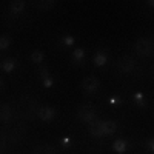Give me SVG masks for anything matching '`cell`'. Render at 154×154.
I'll list each match as a JSON object with an SVG mask.
<instances>
[{"label":"cell","instance_id":"26","mask_svg":"<svg viewBox=\"0 0 154 154\" xmlns=\"http://www.w3.org/2000/svg\"><path fill=\"white\" fill-rule=\"evenodd\" d=\"M148 149L154 151V140H149V142H148Z\"/></svg>","mask_w":154,"mask_h":154},{"label":"cell","instance_id":"25","mask_svg":"<svg viewBox=\"0 0 154 154\" xmlns=\"http://www.w3.org/2000/svg\"><path fill=\"white\" fill-rule=\"evenodd\" d=\"M109 102H111V105H119V103H120V99H119V97H112Z\"/></svg>","mask_w":154,"mask_h":154},{"label":"cell","instance_id":"21","mask_svg":"<svg viewBox=\"0 0 154 154\" xmlns=\"http://www.w3.org/2000/svg\"><path fill=\"white\" fill-rule=\"evenodd\" d=\"M5 149H6V139L3 134H0V154H3Z\"/></svg>","mask_w":154,"mask_h":154},{"label":"cell","instance_id":"10","mask_svg":"<svg viewBox=\"0 0 154 154\" xmlns=\"http://www.w3.org/2000/svg\"><path fill=\"white\" fill-rule=\"evenodd\" d=\"M32 154H56V151H54L53 146L43 143V145H37V146L34 148Z\"/></svg>","mask_w":154,"mask_h":154},{"label":"cell","instance_id":"11","mask_svg":"<svg viewBox=\"0 0 154 154\" xmlns=\"http://www.w3.org/2000/svg\"><path fill=\"white\" fill-rule=\"evenodd\" d=\"M89 134L94 137H102L103 131H102V122H94L89 125Z\"/></svg>","mask_w":154,"mask_h":154},{"label":"cell","instance_id":"14","mask_svg":"<svg viewBox=\"0 0 154 154\" xmlns=\"http://www.w3.org/2000/svg\"><path fill=\"white\" fill-rule=\"evenodd\" d=\"M23 9H25V2H14L11 5V14L17 16V14H20Z\"/></svg>","mask_w":154,"mask_h":154},{"label":"cell","instance_id":"6","mask_svg":"<svg viewBox=\"0 0 154 154\" xmlns=\"http://www.w3.org/2000/svg\"><path fill=\"white\" fill-rule=\"evenodd\" d=\"M37 116L43 122H51V120L54 119V116H56V111H54V108L45 105V106H40V108L37 109Z\"/></svg>","mask_w":154,"mask_h":154},{"label":"cell","instance_id":"16","mask_svg":"<svg viewBox=\"0 0 154 154\" xmlns=\"http://www.w3.org/2000/svg\"><path fill=\"white\" fill-rule=\"evenodd\" d=\"M31 60H32L34 63H40V62L43 60V54L40 53V51H34V53L31 54Z\"/></svg>","mask_w":154,"mask_h":154},{"label":"cell","instance_id":"4","mask_svg":"<svg viewBox=\"0 0 154 154\" xmlns=\"http://www.w3.org/2000/svg\"><path fill=\"white\" fill-rule=\"evenodd\" d=\"M3 136H5L6 140H9V142H16L17 143V142H20L22 137L25 136V128L16 125V126H12V128H8L6 131H3Z\"/></svg>","mask_w":154,"mask_h":154},{"label":"cell","instance_id":"9","mask_svg":"<svg viewBox=\"0 0 154 154\" xmlns=\"http://www.w3.org/2000/svg\"><path fill=\"white\" fill-rule=\"evenodd\" d=\"M116 130H117V125H116L114 122H111V120L102 122V131H103V136H109V134L116 133Z\"/></svg>","mask_w":154,"mask_h":154},{"label":"cell","instance_id":"12","mask_svg":"<svg viewBox=\"0 0 154 154\" xmlns=\"http://www.w3.org/2000/svg\"><path fill=\"white\" fill-rule=\"evenodd\" d=\"M126 148H128V143L125 142V140H122V139L116 140V142L112 143V149H114L116 152H119V154L125 152V151H126Z\"/></svg>","mask_w":154,"mask_h":154},{"label":"cell","instance_id":"27","mask_svg":"<svg viewBox=\"0 0 154 154\" xmlns=\"http://www.w3.org/2000/svg\"><path fill=\"white\" fill-rule=\"evenodd\" d=\"M148 3H149V6H152V8H154V0H151V2H148Z\"/></svg>","mask_w":154,"mask_h":154},{"label":"cell","instance_id":"7","mask_svg":"<svg viewBox=\"0 0 154 154\" xmlns=\"http://www.w3.org/2000/svg\"><path fill=\"white\" fill-rule=\"evenodd\" d=\"M82 88L85 89L86 93H94L96 89L99 88V79L94 75H89V77H85L83 82H82Z\"/></svg>","mask_w":154,"mask_h":154},{"label":"cell","instance_id":"3","mask_svg":"<svg viewBox=\"0 0 154 154\" xmlns=\"http://www.w3.org/2000/svg\"><path fill=\"white\" fill-rule=\"evenodd\" d=\"M77 117H79L82 122L89 123V125L97 122V116H96L94 109L91 106H88V105H83V106L79 108V111H77Z\"/></svg>","mask_w":154,"mask_h":154},{"label":"cell","instance_id":"2","mask_svg":"<svg viewBox=\"0 0 154 154\" xmlns=\"http://www.w3.org/2000/svg\"><path fill=\"white\" fill-rule=\"evenodd\" d=\"M134 48H136V53L142 57H149L154 54V42L151 38H146V37H142L134 43Z\"/></svg>","mask_w":154,"mask_h":154},{"label":"cell","instance_id":"24","mask_svg":"<svg viewBox=\"0 0 154 154\" xmlns=\"http://www.w3.org/2000/svg\"><path fill=\"white\" fill-rule=\"evenodd\" d=\"M69 142H71V140H69L68 137H63V139H62V145H63V146H69Z\"/></svg>","mask_w":154,"mask_h":154},{"label":"cell","instance_id":"8","mask_svg":"<svg viewBox=\"0 0 154 154\" xmlns=\"http://www.w3.org/2000/svg\"><path fill=\"white\" fill-rule=\"evenodd\" d=\"M12 117V109L8 103H3L0 102V123H6L9 122Z\"/></svg>","mask_w":154,"mask_h":154},{"label":"cell","instance_id":"19","mask_svg":"<svg viewBox=\"0 0 154 154\" xmlns=\"http://www.w3.org/2000/svg\"><path fill=\"white\" fill-rule=\"evenodd\" d=\"M83 56H85L83 49L77 48V49L74 51V60H75V62H82V60H83Z\"/></svg>","mask_w":154,"mask_h":154},{"label":"cell","instance_id":"23","mask_svg":"<svg viewBox=\"0 0 154 154\" xmlns=\"http://www.w3.org/2000/svg\"><path fill=\"white\" fill-rule=\"evenodd\" d=\"M42 82H43V86L45 88H51L54 85V80L51 79V77H46V79H42Z\"/></svg>","mask_w":154,"mask_h":154},{"label":"cell","instance_id":"13","mask_svg":"<svg viewBox=\"0 0 154 154\" xmlns=\"http://www.w3.org/2000/svg\"><path fill=\"white\" fill-rule=\"evenodd\" d=\"M0 66H2V69H3L5 72H11L12 69L16 68V60H14V59H5Z\"/></svg>","mask_w":154,"mask_h":154},{"label":"cell","instance_id":"18","mask_svg":"<svg viewBox=\"0 0 154 154\" xmlns=\"http://www.w3.org/2000/svg\"><path fill=\"white\" fill-rule=\"evenodd\" d=\"M9 43H11L9 37H6V35H2V37H0V49H6V48L9 46Z\"/></svg>","mask_w":154,"mask_h":154},{"label":"cell","instance_id":"17","mask_svg":"<svg viewBox=\"0 0 154 154\" xmlns=\"http://www.w3.org/2000/svg\"><path fill=\"white\" fill-rule=\"evenodd\" d=\"M53 6H54V2H38L37 3V8L42 9V11H46V9L53 8Z\"/></svg>","mask_w":154,"mask_h":154},{"label":"cell","instance_id":"5","mask_svg":"<svg viewBox=\"0 0 154 154\" xmlns=\"http://www.w3.org/2000/svg\"><path fill=\"white\" fill-rule=\"evenodd\" d=\"M134 66H136V62L130 56H123L117 60V69L120 72H131L134 69Z\"/></svg>","mask_w":154,"mask_h":154},{"label":"cell","instance_id":"20","mask_svg":"<svg viewBox=\"0 0 154 154\" xmlns=\"http://www.w3.org/2000/svg\"><path fill=\"white\" fill-rule=\"evenodd\" d=\"M62 43L65 45V46H72L74 45V37L72 35H65L62 38Z\"/></svg>","mask_w":154,"mask_h":154},{"label":"cell","instance_id":"22","mask_svg":"<svg viewBox=\"0 0 154 154\" xmlns=\"http://www.w3.org/2000/svg\"><path fill=\"white\" fill-rule=\"evenodd\" d=\"M134 100L137 102L140 106L145 105V103H143V94H142V93H136V94H134Z\"/></svg>","mask_w":154,"mask_h":154},{"label":"cell","instance_id":"15","mask_svg":"<svg viewBox=\"0 0 154 154\" xmlns=\"http://www.w3.org/2000/svg\"><path fill=\"white\" fill-rule=\"evenodd\" d=\"M94 63L97 66H102V65H105L106 63V54L105 53H97L94 56Z\"/></svg>","mask_w":154,"mask_h":154},{"label":"cell","instance_id":"1","mask_svg":"<svg viewBox=\"0 0 154 154\" xmlns=\"http://www.w3.org/2000/svg\"><path fill=\"white\" fill-rule=\"evenodd\" d=\"M37 105L31 96H22L17 100V112L20 114V117L23 119H32L34 116L37 114Z\"/></svg>","mask_w":154,"mask_h":154}]
</instances>
